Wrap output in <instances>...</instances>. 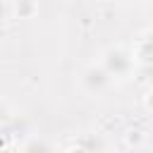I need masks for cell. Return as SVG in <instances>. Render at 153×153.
Returning <instances> with one entry per match:
<instances>
[{
	"mask_svg": "<svg viewBox=\"0 0 153 153\" xmlns=\"http://www.w3.org/2000/svg\"><path fill=\"white\" fill-rule=\"evenodd\" d=\"M112 79H127L134 69V55L127 53L124 48H108L103 53V62H100Z\"/></svg>",
	"mask_w": 153,
	"mask_h": 153,
	"instance_id": "1",
	"label": "cell"
},
{
	"mask_svg": "<svg viewBox=\"0 0 153 153\" xmlns=\"http://www.w3.org/2000/svg\"><path fill=\"white\" fill-rule=\"evenodd\" d=\"M110 84H112V76H110V72H108L103 65H91V67H86L84 74H81V86H84V91L91 93V96L105 93V91L110 88Z\"/></svg>",
	"mask_w": 153,
	"mask_h": 153,
	"instance_id": "2",
	"label": "cell"
},
{
	"mask_svg": "<svg viewBox=\"0 0 153 153\" xmlns=\"http://www.w3.org/2000/svg\"><path fill=\"white\" fill-rule=\"evenodd\" d=\"M14 12H17L19 19H31V17L38 12V5H36V0H17Z\"/></svg>",
	"mask_w": 153,
	"mask_h": 153,
	"instance_id": "3",
	"label": "cell"
},
{
	"mask_svg": "<svg viewBox=\"0 0 153 153\" xmlns=\"http://www.w3.org/2000/svg\"><path fill=\"white\" fill-rule=\"evenodd\" d=\"M134 57L141 60V62H146V65H151V62H153V38H143V41L139 43Z\"/></svg>",
	"mask_w": 153,
	"mask_h": 153,
	"instance_id": "4",
	"label": "cell"
},
{
	"mask_svg": "<svg viewBox=\"0 0 153 153\" xmlns=\"http://www.w3.org/2000/svg\"><path fill=\"white\" fill-rule=\"evenodd\" d=\"M7 120H10V112H7V108L0 103V124H5Z\"/></svg>",
	"mask_w": 153,
	"mask_h": 153,
	"instance_id": "5",
	"label": "cell"
},
{
	"mask_svg": "<svg viewBox=\"0 0 153 153\" xmlns=\"http://www.w3.org/2000/svg\"><path fill=\"white\" fill-rule=\"evenodd\" d=\"M146 108L148 110H153V88L148 91V96H146Z\"/></svg>",
	"mask_w": 153,
	"mask_h": 153,
	"instance_id": "6",
	"label": "cell"
},
{
	"mask_svg": "<svg viewBox=\"0 0 153 153\" xmlns=\"http://www.w3.org/2000/svg\"><path fill=\"white\" fill-rule=\"evenodd\" d=\"M5 17H7V10H5V2L0 0V24L5 22Z\"/></svg>",
	"mask_w": 153,
	"mask_h": 153,
	"instance_id": "7",
	"label": "cell"
},
{
	"mask_svg": "<svg viewBox=\"0 0 153 153\" xmlns=\"http://www.w3.org/2000/svg\"><path fill=\"white\" fill-rule=\"evenodd\" d=\"M131 2H148V0H131Z\"/></svg>",
	"mask_w": 153,
	"mask_h": 153,
	"instance_id": "8",
	"label": "cell"
}]
</instances>
